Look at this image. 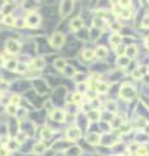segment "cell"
Returning <instances> with one entry per match:
<instances>
[{
  "label": "cell",
  "mask_w": 149,
  "mask_h": 156,
  "mask_svg": "<svg viewBox=\"0 0 149 156\" xmlns=\"http://www.w3.org/2000/svg\"><path fill=\"white\" fill-rule=\"evenodd\" d=\"M88 89V85L86 82H82L78 85V92H80V94H83V92H86Z\"/></svg>",
  "instance_id": "32"
},
{
  "label": "cell",
  "mask_w": 149,
  "mask_h": 156,
  "mask_svg": "<svg viewBox=\"0 0 149 156\" xmlns=\"http://www.w3.org/2000/svg\"><path fill=\"white\" fill-rule=\"evenodd\" d=\"M26 70H27V65L25 64V62H18L17 64V68H16V72L17 73H26Z\"/></svg>",
  "instance_id": "27"
},
{
  "label": "cell",
  "mask_w": 149,
  "mask_h": 156,
  "mask_svg": "<svg viewBox=\"0 0 149 156\" xmlns=\"http://www.w3.org/2000/svg\"><path fill=\"white\" fill-rule=\"evenodd\" d=\"M83 57H84L86 61H93V60L96 59V53L92 50H86L84 52H83Z\"/></svg>",
  "instance_id": "20"
},
{
  "label": "cell",
  "mask_w": 149,
  "mask_h": 156,
  "mask_svg": "<svg viewBox=\"0 0 149 156\" xmlns=\"http://www.w3.org/2000/svg\"><path fill=\"white\" fill-rule=\"evenodd\" d=\"M95 90H96V92H99V94H105V92L109 91V85L106 82H97L96 86H95Z\"/></svg>",
  "instance_id": "10"
},
{
  "label": "cell",
  "mask_w": 149,
  "mask_h": 156,
  "mask_svg": "<svg viewBox=\"0 0 149 156\" xmlns=\"http://www.w3.org/2000/svg\"><path fill=\"white\" fill-rule=\"evenodd\" d=\"M130 4H131V0H118V5H121L123 8H129Z\"/></svg>",
  "instance_id": "39"
},
{
  "label": "cell",
  "mask_w": 149,
  "mask_h": 156,
  "mask_svg": "<svg viewBox=\"0 0 149 156\" xmlns=\"http://www.w3.org/2000/svg\"><path fill=\"white\" fill-rule=\"evenodd\" d=\"M40 22H41V17L37 12H31L25 17V25L29 26V28H37Z\"/></svg>",
  "instance_id": "2"
},
{
  "label": "cell",
  "mask_w": 149,
  "mask_h": 156,
  "mask_svg": "<svg viewBox=\"0 0 149 156\" xmlns=\"http://www.w3.org/2000/svg\"><path fill=\"white\" fill-rule=\"evenodd\" d=\"M9 152H11L9 150H8L7 147H4V146L0 148V156H8V155H9Z\"/></svg>",
  "instance_id": "43"
},
{
  "label": "cell",
  "mask_w": 149,
  "mask_h": 156,
  "mask_svg": "<svg viewBox=\"0 0 149 156\" xmlns=\"http://www.w3.org/2000/svg\"><path fill=\"white\" fill-rule=\"evenodd\" d=\"M131 156H134V155H131Z\"/></svg>",
  "instance_id": "56"
},
{
  "label": "cell",
  "mask_w": 149,
  "mask_h": 156,
  "mask_svg": "<svg viewBox=\"0 0 149 156\" xmlns=\"http://www.w3.org/2000/svg\"><path fill=\"white\" fill-rule=\"evenodd\" d=\"M109 121H110V128H112L113 130H117V129H119L122 125H123L121 117H113V118L109 120Z\"/></svg>",
  "instance_id": "16"
},
{
  "label": "cell",
  "mask_w": 149,
  "mask_h": 156,
  "mask_svg": "<svg viewBox=\"0 0 149 156\" xmlns=\"http://www.w3.org/2000/svg\"><path fill=\"white\" fill-rule=\"evenodd\" d=\"M3 65H5V61H4V57L0 56V67H3Z\"/></svg>",
  "instance_id": "49"
},
{
  "label": "cell",
  "mask_w": 149,
  "mask_h": 156,
  "mask_svg": "<svg viewBox=\"0 0 149 156\" xmlns=\"http://www.w3.org/2000/svg\"><path fill=\"white\" fill-rule=\"evenodd\" d=\"M131 76H132L134 79H141L143 78V72H141V69H135V70L131 73Z\"/></svg>",
  "instance_id": "28"
},
{
  "label": "cell",
  "mask_w": 149,
  "mask_h": 156,
  "mask_svg": "<svg viewBox=\"0 0 149 156\" xmlns=\"http://www.w3.org/2000/svg\"><path fill=\"white\" fill-rule=\"evenodd\" d=\"M25 115H26V109H25V108H18V109H17V113H16V116L18 117L20 120L22 118V117L25 116Z\"/></svg>",
  "instance_id": "40"
},
{
  "label": "cell",
  "mask_w": 149,
  "mask_h": 156,
  "mask_svg": "<svg viewBox=\"0 0 149 156\" xmlns=\"http://www.w3.org/2000/svg\"><path fill=\"white\" fill-rule=\"evenodd\" d=\"M136 155L138 156H147L148 155V150L145 147H140V148L136 151Z\"/></svg>",
  "instance_id": "38"
},
{
  "label": "cell",
  "mask_w": 149,
  "mask_h": 156,
  "mask_svg": "<svg viewBox=\"0 0 149 156\" xmlns=\"http://www.w3.org/2000/svg\"><path fill=\"white\" fill-rule=\"evenodd\" d=\"M109 42H110V44H112L113 47H118L119 44L122 43V35L118 34V33H114V34L110 37Z\"/></svg>",
  "instance_id": "12"
},
{
  "label": "cell",
  "mask_w": 149,
  "mask_h": 156,
  "mask_svg": "<svg viewBox=\"0 0 149 156\" xmlns=\"http://www.w3.org/2000/svg\"><path fill=\"white\" fill-rule=\"evenodd\" d=\"M4 23L5 25H14L16 23V18H14L12 14H5V17H4Z\"/></svg>",
  "instance_id": "26"
},
{
  "label": "cell",
  "mask_w": 149,
  "mask_h": 156,
  "mask_svg": "<svg viewBox=\"0 0 149 156\" xmlns=\"http://www.w3.org/2000/svg\"><path fill=\"white\" fill-rule=\"evenodd\" d=\"M100 140H101V137L97 133H89L87 135V142L89 143V145H92V146L99 145Z\"/></svg>",
  "instance_id": "9"
},
{
  "label": "cell",
  "mask_w": 149,
  "mask_h": 156,
  "mask_svg": "<svg viewBox=\"0 0 149 156\" xmlns=\"http://www.w3.org/2000/svg\"><path fill=\"white\" fill-rule=\"evenodd\" d=\"M145 125H147V121H145L144 118H139L138 120V124H136V126H138V128H144Z\"/></svg>",
  "instance_id": "45"
},
{
  "label": "cell",
  "mask_w": 149,
  "mask_h": 156,
  "mask_svg": "<svg viewBox=\"0 0 149 156\" xmlns=\"http://www.w3.org/2000/svg\"><path fill=\"white\" fill-rule=\"evenodd\" d=\"M130 61H131V59L130 57H127L126 55H123V56H118V59H117V65L119 68H126L127 65L130 64Z\"/></svg>",
  "instance_id": "14"
},
{
  "label": "cell",
  "mask_w": 149,
  "mask_h": 156,
  "mask_svg": "<svg viewBox=\"0 0 149 156\" xmlns=\"http://www.w3.org/2000/svg\"><path fill=\"white\" fill-rule=\"evenodd\" d=\"M126 53V47L124 46H118L117 47V55L118 56H123Z\"/></svg>",
  "instance_id": "41"
},
{
  "label": "cell",
  "mask_w": 149,
  "mask_h": 156,
  "mask_svg": "<svg viewBox=\"0 0 149 156\" xmlns=\"http://www.w3.org/2000/svg\"><path fill=\"white\" fill-rule=\"evenodd\" d=\"M112 29L114 30V31H118V30L122 29V25H121V23H118V22H114V23L112 25Z\"/></svg>",
  "instance_id": "46"
},
{
  "label": "cell",
  "mask_w": 149,
  "mask_h": 156,
  "mask_svg": "<svg viewBox=\"0 0 149 156\" xmlns=\"http://www.w3.org/2000/svg\"><path fill=\"white\" fill-rule=\"evenodd\" d=\"M148 73H149V69H148Z\"/></svg>",
  "instance_id": "54"
},
{
  "label": "cell",
  "mask_w": 149,
  "mask_h": 156,
  "mask_svg": "<svg viewBox=\"0 0 149 156\" xmlns=\"http://www.w3.org/2000/svg\"><path fill=\"white\" fill-rule=\"evenodd\" d=\"M0 103H1V94H0Z\"/></svg>",
  "instance_id": "53"
},
{
  "label": "cell",
  "mask_w": 149,
  "mask_h": 156,
  "mask_svg": "<svg viewBox=\"0 0 149 156\" xmlns=\"http://www.w3.org/2000/svg\"><path fill=\"white\" fill-rule=\"evenodd\" d=\"M80 155H82V148L78 146L70 147V148L66 150V152H65V156H80Z\"/></svg>",
  "instance_id": "11"
},
{
  "label": "cell",
  "mask_w": 149,
  "mask_h": 156,
  "mask_svg": "<svg viewBox=\"0 0 149 156\" xmlns=\"http://www.w3.org/2000/svg\"><path fill=\"white\" fill-rule=\"evenodd\" d=\"M49 43L52 47H55V48H60V47H62V44L65 43V35L62 34V33H53L52 37L49 39Z\"/></svg>",
  "instance_id": "4"
},
{
  "label": "cell",
  "mask_w": 149,
  "mask_h": 156,
  "mask_svg": "<svg viewBox=\"0 0 149 156\" xmlns=\"http://www.w3.org/2000/svg\"><path fill=\"white\" fill-rule=\"evenodd\" d=\"M16 139L18 140L20 143H22V142H25V140L27 139V135H26V133H23V131H20V133L16 135Z\"/></svg>",
  "instance_id": "30"
},
{
  "label": "cell",
  "mask_w": 149,
  "mask_h": 156,
  "mask_svg": "<svg viewBox=\"0 0 149 156\" xmlns=\"http://www.w3.org/2000/svg\"><path fill=\"white\" fill-rule=\"evenodd\" d=\"M5 48L9 53L14 55V53H18L20 50H21V46L20 43L16 40V39H8L7 43H5Z\"/></svg>",
  "instance_id": "5"
},
{
  "label": "cell",
  "mask_w": 149,
  "mask_h": 156,
  "mask_svg": "<svg viewBox=\"0 0 149 156\" xmlns=\"http://www.w3.org/2000/svg\"><path fill=\"white\" fill-rule=\"evenodd\" d=\"M130 130H131V126H129V125H122L119 128V134H127V133H130Z\"/></svg>",
  "instance_id": "34"
},
{
  "label": "cell",
  "mask_w": 149,
  "mask_h": 156,
  "mask_svg": "<svg viewBox=\"0 0 149 156\" xmlns=\"http://www.w3.org/2000/svg\"><path fill=\"white\" fill-rule=\"evenodd\" d=\"M53 135V131H52V129L51 128H43V130H41V138L43 139H49Z\"/></svg>",
  "instance_id": "23"
},
{
  "label": "cell",
  "mask_w": 149,
  "mask_h": 156,
  "mask_svg": "<svg viewBox=\"0 0 149 156\" xmlns=\"http://www.w3.org/2000/svg\"><path fill=\"white\" fill-rule=\"evenodd\" d=\"M66 103H73V95L71 94L66 95Z\"/></svg>",
  "instance_id": "47"
},
{
  "label": "cell",
  "mask_w": 149,
  "mask_h": 156,
  "mask_svg": "<svg viewBox=\"0 0 149 156\" xmlns=\"http://www.w3.org/2000/svg\"><path fill=\"white\" fill-rule=\"evenodd\" d=\"M44 151H46V145H44L43 142H39L34 146V152L37 155H41Z\"/></svg>",
  "instance_id": "22"
},
{
  "label": "cell",
  "mask_w": 149,
  "mask_h": 156,
  "mask_svg": "<svg viewBox=\"0 0 149 156\" xmlns=\"http://www.w3.org/2000/svg\"><path fill=\"white\" fill-rule=\"evenodd\" d=\"M144 131H145V134H147V135H149V124H147V125H145Z\"/></svg>",
  "instance_id": "48"
},
{
  "label": "cell",
  "mask_w": 149,
  "mask_h": 156,
  "mask_svg": "<svg viewBox=\"0 0 149 156\" xmlns=\"http://www.w3.org/2000/svg\"><path fill=\"white\" fill-rule=\"evenodd\" d=\"M145 46H147L148 48H149V37H148L147 39H145Z\"/></svg>",
  "instance_id": "52"
},
{
  "label": "cell",
  "mask_w": 149,
  "mask_h": 156,
  "mask_svg": "<svg viewBox=\"0 0 149 156\" xmlns=\"http://www.w3.org/2000/svg\"><path fill=\"white\" fill-rule=\"evenodd\" d=\"M106 108H108V111H112V112H115L117 111V103L115 101H108L106 103Z\"/></svg>",
  "instance_id": "31"
},
{
  "label": "cell",
  "mask_w": 149,
  "mask_h": 156,
  "mask_svg": "<svg viewBox=\"0 0 149 156\" xmlns=\"http://www.w3.org/2000/svg\"><path fill=\"white\" fill-rule=\"evenodd\" d=\"M100 112L97 109H91L89 112L87 113V118L89 120V121H92V122H95V121H99L100 120Z\"/></svg>",
  "instance_id": "15"
},
{
  "label": "cell",
  "mask_w": 149,
  "mask_h": 156,
  "mask_svg": "<svg viewBox=\"0 0 149 156\" xmlns=\"http://www.w3.org/2000/svg\"><path fill=\"white\" fill-rule=\"evenodd\" d=\"M21 103V96L20 95H12L11 96V104H14V106H17L18 107V104Z\"/></svg>",
  "instance_id": "29"
},
{
  "label": "cell",
  "mask_w": 149,
  "mask_h": 156,
  "mask_svg": "<svg viewBox=\"0 0 149 156\" xmlns=\"http://www.w3.org/2000/svg\"><path fill=\"white\" fill-rule=\"evenodd\" d=\"M83 26H84V21H83V18H80V17H75V18H73L70 22V29L73 30V31H78Z\"/></svg>",
  "instance_id": "7"
},
{
  "label": "cell",
  "mask_w": 149,
  "mask_h": 156,
  "mask_svg": "<svg viewBox=\"0 0 149 156\" xmlns=\"http://www.w3.org/2000/svg\"><path fill=\"white\" fill-rule=\"evenodd\" d=\"M95 53H96V57L105 59L106 56H108V50H106L105 47H103V46H99L96 48V51H95Z\"/></svg>",
  "instance_id": "19"
},
{
  "label": "cell",
  "mask_w": 149,
  "mask_h": 156,
  "mask_svg": "<svg viewBox=\"0 0 149 156\" xmlns=\"http://www.w3.org/2000/svg\"><path fill=\"white\" fill-rule=\"evenodd\" d=\"M4 17H5V14L0 12V22H4Z\"/></svg>",
  "instance_id": "50"
},
{
  "label": "cell",
  "mask_w": 149,
  "mask_h": 156,
  "mask_svg": "<svg viewBox=\"0 0 149 156\" xmlns=\"http://www.w3.org/2000/svg\"><path fill=\"white\" fill-rule=\"evenodd\" d=\"M138 55V47L136 46H129V47H126V56L127 57H130V59H132V57H135V56Z\"/></svg>",
  "instance_id": "18"
},
{
  "label": "cell",
  "mask_w": 149,
  "mask_h": 156,
  "mask_svg": "<svg viewBox=\"0 0 149 156\" xmlns=\"http://www.w3.org/2000/svg\"><path fill=\"white\" fill-rule=\"evenodd\" d=\"M66 138L70 140V142H74V140L79 139L80 138V129L77 126H71L66 130Z\"/></svg>",
  "instance_id": "6"
},
{
  "label": "cell",
  "mask_w": 149,
  "mask_h": 156,
  "mask_svg": "<svg viewBox=\"0 0 149 156\" xmlns=\"http://www.w3.org/2000/svg\"><path fill=\"white\" fill-rule=\"evenodd\" d=\"M121 16L123 17V18H129V17L131 16V12L127 9V8H124V9L121 11Z\"/></svg>",
  "instance_id": "42"
},
{
  "label": "cell",
  "mask_w": 149,
  "mask_h": 156,
  "mask_svg": "<svg viewBox=\"0 0 149 156\" xmlns=\"http://www.w3.org/2000/svg\"><path fill=\"white\" fill-rule=\"evenodd\" d=\"M51 118L57 121V122L65 121V112L62 109H58V108L57 109H53V112L51 113Z\"/></svg>",
  "instance_id": "8"
},
{
  "label": "cell",
  "mask_w": 149,
  "mask_h": 156,
  "mask_svg": "<svg viewBox=\"0 0 149 156\" xmlns=\"http://www.w3.org/2000/svg\"><path fill=\"white\" fill-rule=\"evenodd\" d=\"M139 148H140V146H139L138 142H134V143H131V145L129 146V151H131V152H136Z\"/></svg>",
  "instance_id": "35"
},
{
  "label": "cell",
  "mask_w": 149,
  "mask_h": 156,
  "mask_svg": "<svg viewBox=\"0 0 149 156\" xmlns=\"http://www.w3.org/2000/svg\"><path fill=\"white\" fill-rule=\"evenodd\" d=\"M53 65H55V68L57 69V70L64 72V69L66 68V61H65L64 59H56L55 62H53Z\"/></svg>",
  "instance_id": "21"
},
{
  "label": "cell",
  "mask_w": 149,
  "mask_h": 156,
  "mask_svg": "<svg viewBox=\"0 0 149 156\" xmlns=\"http://www.w3.org/2000/svg\"><path fill=\"white\" fill-rule=\"evenodd\" d=\"M148 3H149V0H148Z\"/></svg>",
  "instance_id": "55"
},
{
  "label": "cell",
  "mask_w": 149,
  "mask_h": 156,
  "mask_svg": "<svg viewBox=\"0 0 149 156\" xmlns=\"http://www.w3.org/2000/svg\"><path fill=\"white\" fill-rule=\"evenodd\" d=\"M5 3H7V4H13L14 1H16V0H4Z\"/></svg>",
  "instance_id": "51"
},
{
  "label": "cell",
  "mask_w": 149,
  "mask_h": 156,
  "mask_svg": "<svg viewBox=\"0 0 149 156\" xmlns=\"http://www.w3.org/2000/svg\"><path fill=\"white\" fill-rule=\"evenodd\" d=\"M80 101H82V94L80 92L73 94V103H80Z\"/></svg>",
  "instance_id": "37"
},
{
  "label": "cell",
  "mask_w": 149,
  "mask_h": 156,
  "mask_svg": "<svg viewBox=\"0 0 149 156\" xmlns=\"http://www.w3.org/2000/svg\"><path fill=\"white\" fill-rule=\"evenodd\" d=\"M141 26L145 29H149V14H145L144 18L141 21Z\"/></svg>",
  "instance_id": "36"
},
{
  "label": "cell",
  "mask_w": 149,
  "mask_h": 156,
  "mask_svg": "<svg viewBox=\"0 0 149 156\" xmlns=\"http://www.w3.org/2000/svg\"><path fill=\"white\" fill-rule=\"evenodd\" d=\"M17 64L18 62L16 61L14 59H12V60H8L7 62H5V68L8 69V70H16V68H17Z\"/></svg>",
  "instance_id": "24"
},
{
  "label": "cell",
  "mask_w": 149,
  "mask_h": 156,
  "mask_svg": "<svg viewBox=\"0 0 149 156\" xmlns=\"http://www.w3.org/2000/svg\"><path fill=\"white\" fill-rule=\"evenodd\" d=\"M64 72H65V74H66V76H69V77H74V76H75V70H74L71 67H66V68L64 69Z\"/></svg>",
  "instance_id": "33"
},
{
  "label": "cell",
  "mask_w": 149,
  "mask_h": 156,
  "mask_svg": "<svg viewBox=\"0 0 149 156\" xmlns=\"http://www.w3.org/2000/svg\"><path fill=\"white\" fill-rule=\"evenodd\" d=\"M74 9V0H62L61 7H60V14L61 17H66Z\"/></svg>",
  "instance_id": "3"
},
{
  "label": "cell",
  "mask_w": 149,
  "mask_h": 156,
  "mask_svg": "<svg viewBox=\"0 0 149 156\" xmlns=\"http://www.w3.org/2000/svg\"><path fill=\"white\" fill-rule=\"evenodd\" d=\"M32 67H34V69H37V70H41V69H44V67H46V60H44L43 57L34 59V61H32Z\"/></svg>",
  "instance_id": "13"
},
{
  "label": "cell",
  "mask_w": 149,
  "mask_h": 156,
  "mask_svg": "<svg viewBox=\"0 0 149 156\" xmlns=\"http://www.w3.org/2000/svg\"><path fill=\"white\" fill-rule=\"evenodd\" d=\"M20 145H21V143L17 139H11L9 142L5 145V147H7L9 151H17V150L20 148Z\"/></svg>",
  "instance_id": "17"
},
{
  "label": "cell",
  "mask_w": 149,
  "mask_h": 156,
  "mask_svg": "<svg viewBox=\"0 0 149 156\" xmlns=\"http://www.w3.org/2000/svg\"><path fill=\"white\" fill-rule=\"evenodd\" d=\"M17 109H18V108H17V106H14V104H11L9 103V106L7 107V113L8 115H11V116H16V113H17Z\"/></svg>",
  "instance_id": "25"
},
{
  "label": "cell",
  "mask_w": 149,
  "mask_h": 156,
  "mask_svg": "<svg viewBox=\"0 0 149 156\" xmlns=\"http://www.w3.org/2000/svg\"><path fill=\"white\" fill-rule=\"evenodd\" d=\"M136 95V90L134 86H131L130 83H124L122 85L121 90H119V98L124 99V100H132Z\"/></svg>",
  "instance_id": "1"
},
{
  "label": "cell",
  "mask_w": 149,
  "mask_h": 156,
  "mask_svg": "<svg viewBox=\"0 0 149 156\" xmlns=\"http://www.w3.org/2000/svg\"><path fill=\"white\" fill-rule=\"evenodd\" d=\"M8 82L5 81H0V91H4V90H8Z\"/></svg>",
  "instance_id": "44"
}]
</instances>
